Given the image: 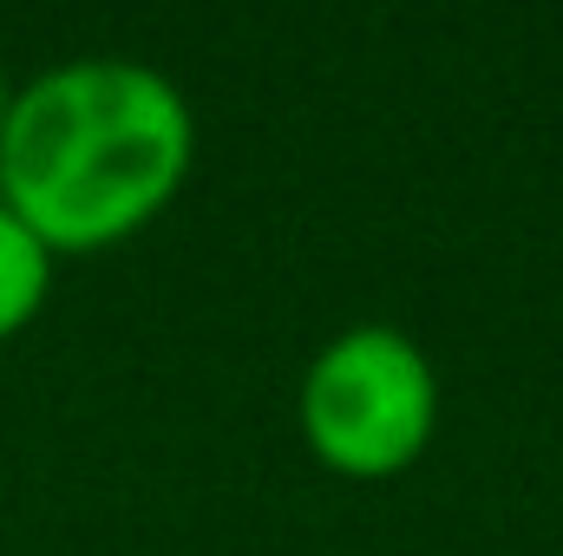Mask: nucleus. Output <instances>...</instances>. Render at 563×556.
I'll return each instance as SVG.
<instances>
[{"label":"nucleus","instance_id":"obj_1","mask_svg":"<svg viewBox=\"0 0 563 556\" xmlns=\"http://www.w3.org/2000/svg\"><path fill=\"white\" fill-rule=\"evenodd\" d=\"M184 92L139 59H73L13 92L0 203L59 256L144 230L190 177Z\"/></svg>","mask_w":563,"mask_h":556},{"label":"nucleus","instance_id":"obj_2","mask_svg":"<svg viewBox=\"0 0 563 556\" xmlns=\"http://www.w3.org/2000/svg\"><path fill=\"white\" fill-rule=\"evenodd\" d=\"M439 425V380L413 334L400 327H347L334 334L301 380V438L308 452L361 485L400 478L420 465Z\"/></svg>","mask_w":563,"mask_h":556},{"label":"nucleus","instance_id":"obj_3","mask_svg":"<svg viewBox=\"0 0 563 556\" xmlns=\"http://www.w3.org/2000/svg\"><path fill=\"white\" fill-rule=\"evenodd\" d=\"M46 288H53V249L0 203V341L46 308Z\"/></svg>","mask_w":563,"mask_h":556},{"label":"nucleus","instance_id":"obj_4","mask_svg":"<svg viewBox=\"0 0 563 556\" xmlns=\"http://www.w3.org/2000/svg\"><path fill=\"white\" fill-rule=\"evenodd\" d=\"M7 112H13V86H7V73H0V138H7Z\"/></svg>","mask_w":563,"mask_h":556}]
</instances>
